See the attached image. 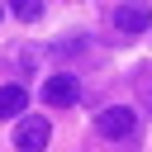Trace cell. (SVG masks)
<instances>
[{
    "label": "cell",
    "mask_w": 152,
    "mask_h": 152,
    "mask_svg": "<svg viewBox=\"0 0 152 152\" xmlns=\"http://www.w3.org/2000/svg\"><path fill=\"white\" fill-rule=\"evenodd\" d=\"M133 128H138V114H133L128 104H104V109L95 114V133H100V138H109V142L133 138Z\"/></svg>",
    "instance_id": "1"
},
{
    "label": "cell",
    "mask_w": 152,
    "mask_h": 152,
    "mask_svg": "<svg viewBox=\"0 0 152 152\" xmlns=\"http://www.w3.org/2000/svg\"><path fill=\"white\" fill-rule=\"evenodd\" d=\"M48 142H52L48 114H24V119L14 124V152H43Z\"/></svg>",
    "instance_id": "2"
},
{
    "label": "cell",
    "mask_w": 152,
    "mask_h": 152,
    "mask_svg": "<svg viewBox=\"0 0 152 152\" xmlns=\"http://www.w3.org/2000/svg\"><path fill=\"white\" fill-rule=\"evenodd\" d=\"M109 19H114V28H119V33H142V28H152V0L114 5V10H109Z\"/></svg>",
    "instance_id": "3"
},
{
    "label": "cell",
    "mask_w": 152,
    "mask_h": 152,
    "mask_svg": "<svg viewBox=\"0 0 152 152\" xmlns=\"http://www.w3.org/2000/svg\"><path fill=\"white\" fill-rule=\"evenodd\" d=\"M76 100H81V81H76L71 71H57V76L43 81V104H52V109H71Z\"/></svg>",
    "instance_id": "4"
},
{
    "label": "cell",
    "mask_w": 152,
    "mask_h": 152,
    "mask_svg": "<svg viewBox=\"0 0 152 152\" xmlns=\"http://www.w3.org/2000/svg\"><path fill=\"white\" fill-rule=\"evenodd\" d=\"M24 109H28V90H24L19 81L0 86V119H14V114H24Z\"/></svg>",
    "instance_id": "5"
},
{
    "label": "cell",
    "mask_w": 152,
    "mask_h": 152,
    "mask_svg": "<svg viewBox=\"0 0 152 152\" xmlns=\"http://www.w3.org/2000/svg\"><path fill=\"white\" fill-rule=\"evenodd\" d=\"M10 10H14V19H24V24H33V19L43 14V0H14Z\"/></svg>",
    "instance_id": "6"
},
{
    "label": "cell",
    "mask_w": 152,
    "mask_h": 152,
    "mask_svg": "<svg viewBox=\"0 0 152 152\" xmlns=\"http://www.w3.org/2000/svg\"><path fill=\"white\" fill-rule=\"evenodd\" d=\"M133 86H138V100H142V109L152 114V66H147V71H138V76H133Z\"/></svg>",
    "instance_id": "7"
},
{
    "label": "cell",
    "mask_w": 152,
    "mask_h": 152,
    "mask_svg": "<svg viewBox=\"0 0 152 152\" xmlns=\"http://www.w3.org/2000/svg\"><path fill=\"white\" fill-rule=\"evenodd\" d=\"M81 52H86V43H81V38H76V43H71V38L52 43V57H81Z\"/></svg>",
    "instance_id": "8"
}]
</instances>
